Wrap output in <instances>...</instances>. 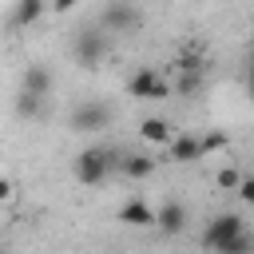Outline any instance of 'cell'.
Segmentation results:
<instances>
[{
    "instance_id": "6da1fadb",
    "label": "cell",
    "mask_w": 254,
    "mask_h": 254,
    "mask_svg": "<svg viewBox=\"0 0 254 254\" xmlns=\"http://www.w3.org/2000/svg\"><path fill=\"white\" fill-rule=\"evenodd\" d=\"M71 52H75L79 67H99V60L107 56V32H103L99 24L79 28V32H75V40H71Z\"/></svg>"
},
{
    "instance_id": "7a4b0ae2",
    "label": "cell",
    "mask_w": 254,
    "mask_h": 254,
    "mask_svg": "<svg viewBox=\"0 0 254 254\" xmlns=\"http://www.w3.org/2000/svg\"><path fill=\"white\" fill-rule=\"evenodd\" d=\"M107 171H111V151H103V147H83V151L75 155V179H79L83 187H99V183L107 179Z\"/></svg>"
},
{
    "instance_id": "3957f363",
    "label": "cell",
    "mask_w": 254,
    "mask_h": 254,
    "mask_svg": "<svg viewBox=\"0 0 254 254\" xmlns=\"http://www.w3.org/2000/svg\"><path fill=\"white\" fill-rule=\"evenodd\" d=\"M171 91H175V87H171L155 67H139V71L127 79V95H135V99H155V103H159V99H167Z\"/></svg>"
},
{
    "instance_id": "277c9868",
    "label": "cell",
    "mask_w": 254,
    "mask_h": 254,
    "mask_svg": "<svg viewBox=\"0 0 254 254\" xmlns=\"http://www.w3.org/2000/svg\"><path fill=\"white\" fill-rule=\"evenodd\" d=\"M242 230H246L242 214H234V210H226V214H214V218L206 222V230H202V246H206V250H218L222 242L238 238Z\"/></svg>"
},
{
    "instance_id": "5b68a950",
    "label": "cell",
    "mask_w": 254,
    "mask_h": 254,
    "mask_svg": "<svg viewBox=\"0 0 254 254\" xmlns=\"http://www.w3.org/2000/svg\"><path fill=\"white\" fill-rule=\"evenodd\" d=\"M111 123V107L107 103H99V99H83L75 111H71V131H103Z\"/></svg>"
},
{
    "instance_id": "8992f818",
    "label": "cell",
    "mask_w": 254,
    "mask_h": 254,
    "mask_svg": "<svg viewBox=\"0 0 254 254\" xmlns=\"http://www.w3.org/2000/svg\"><path fill=\"white\" fill-rule=\"evenodd\" d=\"M99 28L103 32H131V28H139V12L127 0H111L99 16Z\"/></svg>"
},
{
    "instance_id": "52a82bcc",
    "label": "cell",
    "mask_w": 254,
    "mask_h": 254,
    "mask_svg": "<svg viewBox=\"0 0 254 254\" xmlns=\"http://www.w3.org/2000/svg\"><path fill=\"white\" fill-rule=\"evenodd\" d=\"M175 135H179V131H175L167 119H159V115H147V119L139 123V139H143V143H151V147H171V143H175Z\"/></svg>"
},
{
    "instance_id": "ba28073f",
    "label": "cell",
    "mask_w": 254,
    "mask_h": 254,
    "mask_svg": "<svg viewBox=\"0 0 254 254\" xmlns=\"http://www.w3.org/2000/svg\"><path fill=\"white\" fill-rule=\"evenodd\" d=\"M167 159H171V163H198V159H202V139L190 135V131H179L175 143L167 147Z\"/></svg>"
},
{
    "instance_id": "9c48e42d",
    "label": "cell",
    "mask_w": 254,
    "mask_h": 254,
    "mask_svg": "<svg viewBox=\"0 0 254 254\" xmlns=\"http://www.w3.org/2000/svg\"><path fill=\"white\" fill-rule=\"evenodd\" d=\"M119 222H127V226H135V230H147V226H155V222H159V210H155V206H147L143 198H131V202H123V206H119Z\"/></svg>"
},
{
    "instance_id": "30bf717a",
    "label": "cell",
    "mask_w": 254,
    "mask_h": 254,
    "mask_svg": "<svg viewBox=\"0 0 254 254\" xmlns=\"http://www.w3.org/2000/svg\"><path fill=\"white\" fill-rule=\"evenodd\" d=\"M20 91H28V95H48L52 91V71L44 67V64H28L24 67V75H20Z\"/></svg>"
},
{
    "instance_id": "8fae6325",
    "label": "cell",
    "mask_w": 254,
    "mask_h": 254,
    "mask_svg": "<svg viewBox=\"0 0 254 254\" xmlns=\"http://www.w3.org/2000/svg\"><path fill=\"white\" fill-rule=\"evenodd\" d=\"M155 167H159V159H151V155H143V151H127V155L119 159V171H123L127 179H151Z\"/></svg>"
},
{
    "instance_id": "7c38bea8",
    "label": "cell",
    "mask_w": 254,
    "mask_h": 254,
    "mask_svg": "<svg viewBox=\"0 0 254 254\" xmlns=\"http://www.w3.org/2000/svg\"><path fill=\"white\" fill-rule=\"evenodd\" d=\"M155 226H159L163 234H183V230H187V206H183V202H163Z\"/></svg>"
},
{
    "instance_id": "4fadbf2b",
    "label": "cell",
    "mask_w": 254,
    "mask_h": 254,
    "mask_svg": "<svg viewBox=\"0 0 254 254\" xmlns=\"http://www.w3.org/2000/svg\"><path fill=\"white\" fill-rule=\"evenodd\" d=\"M44 8H52V0H16L8 20H12V28H28V24H36L44 16Z\"/></svg>"
},
{
    "instance_id": "5bb4252c",
    "label": "cell",
    "mask_w": 254,
    "mask_h": 254,
    "mask_svg": "<svg viewBox=\"0 0 254 254\" xmlns=\"http://www.w3.org/2000/svg\"><path fill=\"white\" fill-rule=\"evenodd\" d=\"M214 254H254V234L250 230H242L238 238H230V242H222Z\"/></svg>"
},
{
    "instance_id": "9a60e30c",
    "label": "cell",
    "mask_w": 254,
    "mask_h": 254,
    "mask_svg": "<svg viewBox=\"0 0 254 254\" xmlns=\"http://www.w3.org/2000/svg\"><path fill=\"white\" fill-rule=\"evenodd\" d=\"M238 187H242V175H238L234 167H222V171H218V190H234V194H238Z\"/></svg>"
},
{
    "instance_id": "2e32d148",
    "label": "cell",
    "mask_w": 254,
    "mask_h": 254,
    "mask_svg": "<svg viewBox=\"0 0 254 254\" xmlns=\"http://www.w3.org/2000/svg\"><path fill=\"white\" fill-rule=\"evenodd\" d=\"M222 147H226V131H206L202 135V155H214Z\"/></svg>"
},
{
    "instance_id": "e0dca14e",
    "label": "cell",
    "mask_w": 254,
    "mask_h": 254,
    "mask_svg": "<svg viewBox=\"0 0 254 254\" xmlns=\"http://www.w3.org/2000/svg\"><path fill=\"white\" fill-rule=\"evenodd\" d=\"M40 95H28V91H20V99H16V107H20V115H40Z\"/></svg>"
},
{
    "instance_id": "ac0fdd59",
    "label": "cell",
    "mask_w": 254,
    "mask_h": 254,
    "mask_svg": "<svg viewBox=\"0 0 254 254\" xmlns=\"http://www.w3.org/2000/svg\"><path fill=\"white\" fill-rule=\"evenodd\" d=\"M194 87H198V71H183V79L175 83V91H179V95H190Z\"/></svg>"
},
{
    "instance_id": "d6986e66",
    "label": "cell",
    "mask_w": 254,
    "mask_h": 254,
    "mask_svg": "<svg viewBox=\"0 0 254 254\" xmlns=\"http://www.w3.org/2000/svg\"><path fill=\"white\" fill-rule=\"evenodd\" d=\"M238 198H242V202H254V179H242V187H238Z\"/></svg>"
},
{
    "instance_id": "ffe728a7",
    "label": "cell",
    "mask_w": 254,
    "mask_h": 254,
    "mask_svg": "<svg viewBox=\"0 0 254 254\" xmlns=\"http://www.w3.org/2000/svg\"><path fill=\"white\" fill-rule=\"evenodd\" d=\"M71 8H79V0H52V12H71Z\"/></svg>"
},
{
    "instance_id": "44dd1931",
    "label": "cell",
    "mask_w": 254,
    "mask_h": 254,
    "mask_svg": "<svg viewBox=\"0 0 254 254\" xmlns=\"http://www.w3.org/2000/svg\"><path fill=\"white\" fill-rule=\"evenodd\" d=\"M246 91H250V99H254V60H250V67H246Z\"/></svg>"
},
{
    "instance_id": "7402d4cb",
    "label": "cell",
    "mask_w": 254,
    "mask_h": 254,
    "mask_svg": "<svg viewBox=\"0 0 254 254\" xmlns=\"http://www.w3.org/2000/svg\"><path fill=\"white\" fill-rule=\"evenodd\" d=\"M12 194H16V187H12L8 179H4V183H0V198H12Z\"/></svg>"
}]
</instances>
